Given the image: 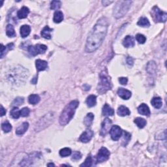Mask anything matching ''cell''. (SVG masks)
Listing matches in <instances>:
<instances>
[{"label":"cell","mask_w":167,"mask_h":167,"mask_svg":"<svg viewBox=\"0 0 167 167\" xmlns=\"http://www.w3.org/2000/svg\"><path fill=\"white\" fill-rule=\"evenodd\" d=\"M137 24L142 27H149L150 26L149 20H148V18L146 17H141L139 19Z\"/></svg>","instance_id":"33"},{"label":"cell","mask_w":167,"mask_h":167,"mask_svg":"<svg viewBox=\"0 0 167 167\" xmlns=\"http://www.w3.org/2000/svg\"><path fill=\"white\" fill-rule=\"evenodd\" d=\"M103 115L104 116H112L114 114V111L108 104H105L103 108Z\"/></svg>","instance_id":"18"},{"label":"cell","mask_w":167,"mask_h":167,"mask_svg":"<svg viewBox=\"0 0 167 167\" xmlns=\"http://www.w3.org/2000/svg\"><path fill=\"white\" fill-rule=\"evenodd\" d=\"M36 68L38 71H45L48 67V63L46 61L42 60H37L35 61Z\"/></svg>","instance_id":"16"},{"label":"cell","mask_w":167,"mask_h":167,"mask_svg":"<svg viewBox=\"0 0 167 167\" xmlns=\"http://www.w3.org/2000/svg\"><path fill=\"white\" fill-rule=\"evenodd\" d=\"M94 119V115L92 113H88L84 120V123L86 127H90L92 124Z\"/></svg>","instance_id":"27"},{"label":"cell","mask_w":167,"mask_h":167,"mask_svg":"<svg viewBox=\"0 0 167 167\" xmlns=\"http://www.w3.org/2000/svg\"><path fill=\"white\" fill-rule=\"evenodd\" d=\"M97 103V97L95 95H91L88 97L86 99V104H87L88 107H93L95 106Z\"/></svg>","instance_id":"25"},{"label":"cell","mask_w":167,"mask_h":167,"mask_svg":"<svg viewBox=\"0 0 167 167\" xmlns=\"http://www.w3.org/2000/svg\"><path fill=\"white\" fill-rule=\"evenodd\" d=\"M1 129L5 133H9V132L11 131L12 125H10V123L8 121H5V122L2 123Z\"/></svg>","instance_id":"34"},{"label":"cell","mask_w":167,"mask_h":167,"mask_svg":"<svg viewBox=\"0 0 167 167\" xmlns=\"http://www.w3.org/2000/svg\"><path fill=\"white\" fill-rule=\"evenodd\" d=\"M156 70H157V65H156L154 61H150L149 63L148 64L147 67V71L148 72V73L150 74H155L156 72Z\"/></svg>","instance_id":"28"},{"label":"cell","mask_w":167,"mask_h":167,"mask_svg":"<svg viewBox=\"0 0 167 167\" xmlns=\"http://www.w3.org/2000/svg\"><path fill=\"white\" fill-rule=\"evenodd\" d=\"M79 105V101L74 100L64 108L60 117V123L61 125H66L73 118L76 109Z\"/></svg>","instance_id":"3"},{"label":"cell","mask_w":167,"mask_h":167,"mask_svg":"<svg viewBox=\"0 0 167 167\" xmlns=\"http://www.w3.org/2000/svg\"><path fill=\"white\" fill-rule=\"evenodd\" d=\"M123 45L125 48L133 47L134 46V40L132 36H126L123 41Z\"/></svg>","instance_id":"15"},{"label":"cell","mask_w":167,"mask_h":167,"mask_svg":"<svg viewBox=\"0 0 167 167\" xmlns=\"http://www.w3.org/2000/svg\"><path fill=\"white\" fill-rule=\"evenodd\" d=\"M6 114V110H5L3 106L1 105V116H3Z\"/></svg>","instance_id":"45"},{"label":"cell","mask_w":167,"mask_h":167,"mask_svg":"<svg viewBox=\"0 0 167 167\" xmlns=\"http://www.w3.org/2000/svg\"><path fill=\"white\" fill-rule=\"evenodd\" d=\"M48 166H54V164H53V163H49V164H48Z\"/></svg>","instance_id":"47"},{"label":"cell","mask_w":167,"mask_h":167,"mask_svg":"<svg viewBox=\"0 0 167 167\" xmlns=\"http://www.w3.org/2000/svg\"><path fill=\"white\" fill-rule=\"evenodd\" d=\"M153 17L155 22H165L167 18V13L159 9V8L155 6L152 9Z\"/></svg>","instance_id":"7"},{"label":"cell","mask_w":167,"mask_h":167,"mask_svg":"<svg viewBox=\"0 0 167 167\" xmlns=\"http://www.w3.org/2000/svg\"><path fill=\"white\" fill-rule=\"evenodd\" d=\"M112 83L110 81L106 70H103L100 73V82H99L97 87V91L100 94H104L107 91L111 90Z\"/></svg>","instance_id":"4"},{"label":"cell","mask_w":167,"mask_h":167,"mask_svg":"<svg viewBox=\"0 0 167 167\" xmlns=\"http://www.w3.org/2000/svg\"><path fill=\"white\" fill-rule=\"evenodd\" d=\"M136 41L138 42L139 44H144L146 41V37L142 34H137L136 35Z\"/></svg>","instance_id":"38"},{"label":"cell","mask_w":167,"mask_h":167,"mask_svg":"<svg viewBox=\"0 0 167 167\" xmlns=\"http://www.w3.org/2000/svg\"><path fill=\"white\" fill-rule=\"evenodd\" d=\"M23 103H24V99L22 97H17V99H15L14 102L13 103V105L17 106L22 104Z\"/></svg>","instance_id":"40"},{"label":"cell","mask_w":167,"mask_h":167,"mask_svg":"<svg viewBox=\"0 0 167 167\" xmlns=\"http://www.w3.org/2000/svg\"><path fill=\"white\" fill-rule=\"evenodd\" d=\"M71 150L69 148H65L60 151V155L61 157H67L71 154Z\"/></svg>","instance_id":"35"},{"label":"cell","mask_w":167,"mask_h":167,"mask_svg":"<svg viewBox=\"0 0 167 167\" xmlns=\"http://www.w3.org/2000/svg\"><path fill=\"white\" fill-rule=\"evenodd\" d=\"M134 122L136 123V125L139 128H141V129H142V128H144L145 126H146V121L144 119H143V118H136L134 119Z\"/></svg>","instance_id":"31"},{"label":"cell","mask_w":167,"mask_h":167,"mask_svg":"<svg viewBox=\"0 0 167 167\" xmlns=\"http://www.w3.org/2000/svg\"><path fill=\"white\" fill-rule=\"evenodd\" d=\"M54 118V113L52 112H48V114H45L44 116H42L36 123L35 127V130L37 132L43 130V129L47 127L48 126H49L53 122Z\"/></svg>","instance_id":"6"},{"label":"cell","mask_w":167,"mask_h":167,"mask_svg":"<svg viewBox=\"0 0 167 167\" xmlns=\"http://www.w3.org/2000/svg\"><path fill=\"white\" fill-rule=\"evenodd\" d=\"M40 97L37 95V94H32L30 95L28 97L29 103L31 104H36L40 101Z\"/></svg>","instance_id":"29"},{"label":"cell","mask_w":167,"mask_h":167,"mask_svg":"<svg viewBox=\"0 0 167 167\" xmlns=\"http://www.w3.org/2000/svg\"><path fill=\"white\" fill-rule=\"evenodd\" d=\"M29 13V9L28 7H23L18 10L17 13V16L18 18L20 19H23V18H26Z\"/></svg>","instance_id":"19"},{"label":"cell","mask_w":167,"mask_h":167,"mask_svg":"<svg viewBox=\"0 0 167 167\" xmlns=\"http://www.w3.org/2000/svg\"><path fill=\"white\" fill-rule=\"evenodd\" d=\"M53 31V29L49 28V26H45L41 31V35L46 39H51V33Z\"/></svg>","instance_id":"21"},{"label":"cell","mask_w":167,"mask_h":167,"mask_svg":"<svg viewBox=\"0 0 167 167\" xmlns=\"http://www.w3.org/2000/svg\"><path fill=\"white\" fill-rule=\"evenodd\" d=\"M92 163H93L92 157H91V155H89L85 160V162L82 163V165H80V166H92Z\"/></svg>","instance_id":"37"},{"label":"cell","mask_w":167,"mask_h":167,"mask_svg":"<svg viewBox=\"0 0 167 167\" xmlns=\"http://www.w3.org/2000/svg\"><path fill=\"white\" fill-rule=\"evenodd\" d=\"M112 121L109 118H106L101 124V129L100 131V134L101 136H104L110 131L111 129Z\"/></svg>","instance_id":"11"},{"label":"cell","mask_w":167,"mask_h":167,"mask_svg":"<svg viewBox=\"0 0 167 167\" xmlns=\"http://www.w3.org/2000/svg\"><path fill=\"white\" fill-rule=\"evenodd\" d=\"M122 129H121L119 126L114 125L112 126L110 130V134L111 136V138L113 141H118L120 138V137L122 135Z\"/></svg>","instance_id":"10"},{"label":"cell","mask_w":167,"mask_h":167,"mask_svg":"<svg viewBox=\"0 0 167 167\" xmlns=\"http://www.w3.org/2000/svg\"><path fill=\"white\" fill-rule=\"evenodd\" d=\"M29 113H30V110L28 107H24L20 110V114L22 117L28 116Z\"/></svg>","instance_id":"39"},{"label":"cell","mask_w":167,"mask_h":167,"mask_svg":"<svg viewBox=\"0 0 167 167\" xmlns=\"http://www.w3.org/2000/svg\"><path fill=\"white\" fill-rule=\"evenodd\" d=\"M29 127V123L28 122H24L19 127H18L16 130V134L18 135H22L26 133Z\"/></svg>","instance_id":"17"},{"label":"cell","mask_w":167,"mask_h":167,"mask_svg":"<svg viewBox=\"0 0 167 167\" xmlns=\"http://www.w3.org/2000/svg\"><path fill=\"white\" fill-rule=\"evenodd\" d=\"M10 116L13 118H14V119H18V118H19L21 114H20V111L19 110V109H18V107L15 106L11 110H10Z\"/></svg>","instance_id":"32"},{"label":"cell","mask_w":167,"mask_h":167,"mask_svg":"<svg viewBox=\"0 0 167 167\" xmlns=\"http://www.w3.org/2000/svg\"><path fill=\"white\" fill-rule=\"evenodd\" d=\"M117 113L120 116H129L131 112L127 107L125 106H120L118 109Z\"/></svg>","instance_id":"22"},{"label":"cell","mask_w":167,"mask_h":167,"mask_svg":"<svg viewBox=\"0 0 167 167\" xmlns=\"http://www.w3.org/2000/svg\"><path fill=\"white\" fill-rule=\"evenodd\" d=\"M61 5V3L60 1H52L50 4V9L56 10L60 9Z\"/></svg>","instance_id":"36"},{"label":"cell","mask_w":167,"mask_h":167,"mask_svg":"<svg viewBox=\"0 0 167 167\" xmlns=\"http://www.w3.org/2000/svg\"><path fill=\"white\" fill-rule=\"evenodd\" d=\"M81 157H82V155L79 152H74L73 155H72V159L77 161V160L80 159L81 158Z\"/></svg>","instance_id":"42"},{"label":"cell","mask_w":167,"mask_h":167,"mask_svg":"<svg viewBox=\"0 0 167 167\" xmlns=\"http://www.w3.org/2000/svg\"><path fill=\"white\" fill-rule=\"evenodd\" d=\"M28 50L31 56H35L40 54L45 53L47 50V47L45 45L37 44L34 46H29Z\"/></svg>","instance_id":"8"},{"label":"cell","mask_w":167,"mask_h":167,"mask_svg":"<svg viewBox=\"0 0 167 167\" xmlns=\"http://www.w3.org/2000/svg\"><path fill=\"white\" fill-rule=\"evenodd\" d=\"M127 64L129 65H133V58L131 57H127Z\"/></svg>","instance_id":"44"},{"label":"cell","mask_w":167,"mask_h":167,"mask_svg":"<svg viewBox=\"0 0 167 167\" xmlns=\"http://www.w3.org/2000/svg\"><path fill=\"white\" fill-rule=\"evenodd\" d=\"M20 35L22 38L28 37L31 31V27L28 25H23L20 28Z\"/></svg>","instance_id":"20"},{"label":"cell","mask_w":167,"mask_h":167,"mask_svg":"<svg viewBox=\"0 0 167 167\" xmlns=\"http://www.w3.org/2000/svg\"><path fill=\"white\" fill-rule=\"evenodd\" d=\"M124 140H123V142H124V146H125L127 144L128 142L130 141V139L131 138V135L127 132H125L124 133Z\"/></svg>","instance_id":"41"},{"label":"cell","mask_w":167,"mask_h":167,"mask_svg":"<svg viewBox=\"0 0 167 167\" xmlns=\"http://www.w3.org/2000/svg\"><path fill=\"white\" fill-rule=\"evenodd\" d=\"M93 136V132L91 129H86L80 136V141L84 143H87L90 142Z\"/></svg>","instance_id":"12"},{"label":"cell","mask_w":167,"mask_h":167,"mask_svg":"<svg viewBox=\"0 0 167 167\" xmlns=\"http://www.w3.org/2000/svg\"><path fill=\"white\" fill-rule=\"evenodd\" d=\"M113 1H102V3L104 5V6H107V5H109L110 4L112 3Z\"/></svg>","instance_id":"46"},{"label":"cell","mask_w":167,"mask_h":167,"mask_svg":"<svg viewBox=\"0 0 167 167\" xmlns=\"http://www.w3.org/2000/svg\"><path fill=\"white\" fill-rule=\"evenodd\" d=\"M118 94L121 98L124 100H128L131 97V91L124 88H119V90H118Z\"/></svg>","instance_id":"13"},{"label":"cell","mask_w":167,"mask_h":167,"mask_svg":"<svg viewBox=\"0 0 167 167\" xmlns=\"http://www.w3.org/2000/svg\"><path fill=\"white\" fill-rule=\"evenodd\" d=\"M138 112L139 114L143 116H149L150 115V110L147 104L142 103L138 107Z\"/></svg>","instance_id":"14"},{"label":"cell","mask_w":167,"mask_h":167,"mask_svg":"<svg viewBox=\"0 0 167 167\" xmlns=\"http://www.w3.org/2000/svg\"><path fill=\"white\" fill-rule=\"evenodd\" d=\"M29 72L22 67H16L10 69L7 73V80L15 85H20L27 80Z\"/></svg>","instance_id":"2"},{"label":"cell","mask_w":167,"mask_h":167,"mask_svg":"<svg viewBox=\"0 0 167 167\" xmlns=\"http://www.w3.org/2000/svg\"><path fill=\"white\" fill-rule=\"evenodd\" d=\"M6 34L8 37H14L16 36V33L13 27L11 24H8L6 28Z\"/></svg>","instance_id":"30"},{"label":"cell","mask_w":167,"mask_h":167,"mask_svg":"<svg viewBox=\"0 0 167 167\" xmlns=\"http://www.w3.org/2000/svg\"><path fill=\"white\" fill-rule=\"evenodd\" d=\"M131 1H119L114 7L113 15L116 18H122L126 15L131 7Z\"/></svg>","instance_id":"5"},{"label":"cell","mask_w":167,"mask_h":167,"mask_svg":"<svg viewBox=\"0 0 167 167\" xmlns=\"http://www.w3.org/2000/svg\"><path fill=\"white\" fill-rule=\"evenodd\" d=\"M152 106L153 107H155V109H160V108L162 106L163 103L162 100H161V97H153L152 99Z\"/></svg>","instance_id":"24"},{"label":"cell","mask_w":167,"mask_h":167,"mask_svg":"<svg viewBox=\"0 0 167 167\" xmlns=\"http://www.w3.org/2000/svg\"><path fill=\"white\" fill-rule=\"evenodd\" d=\"M109 25V20L106 17L98 20L88 35L85 47L86 52H93L100 47L106 37Z\"/></svg>","instance_id":"1"},{"label":"cell","mask_w":167,"mask_h":167,"mask_svg":"<svg viewBox=\"0 0 167 167\" xmlns=\"http://www.w3.org/2000/svg\"><path fill=\"white\" fill-rule=\"evenodd\" d=\"M1 58H3V56L6 54L8 51L13 49V48L15 47L13 43H10V44H8L7 46H4L1 44Z\"/></svg>","instance_id":"23"},{"label":"cell","mask_w":167,"mask_h":167,"mask_svg":"<svg viewBox=\"0 0 167 167\" xmlns=\"http://www.w3.org/2000/svg\"><path fill=\"white\" fill-rule=\"evenodd\" d=\"M54 22L55 23H60L63 20V14L60 10H56L54 15Z\"/></svg>","instance_id":"26"},{"label":"cell","mask_w":167,"mask_h":167,"mask_svg":"<svg viewBox=\"0 0 167 167\" xmlns=\"http://www.w3.org/2000/svg\"><path fill=\"white\" fill-rule=\"evenodd\" d=\"M119 82H120L121 84L122 85H126L127 84L128 79L125 77H121L119 79Z\"/></svg>","instance_id":"43"},{"label":"cell","mask_w":167,"mask_h":167,"mask_svg":"<svg viewBox=\"0 0 167 167\" xmlns=\"http://www.w3.org/2000/svg\"><path fill=\"white\" fill-rule=\"evenodd\" d=\"M110 155V152L107 148L102 147L97 155V163H103L107 161L109 159Z\"/></svg>","instance_id":"9"}]
</instances>
